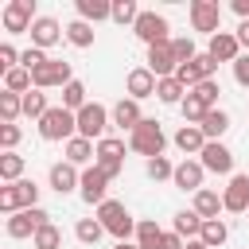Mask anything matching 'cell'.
Returning a JSON list of instances; mask_svg holds the SVG:
<instances>
[{"label": "cell", "instance_id": "cell-1", "mask_svg": "<svg viewBox=\"0 0 249 249\" xmlns=\"http://www.w3.org/2000/svg\"><path fill=\"white\" fill-rule=\"evenodd\" d=\"M163 148H167L163 124H160V121H152V117H144V121L128 132V152H136V156H144V160L163 156Z\"/></svg>", "mask_w": 249, "mask_h": 249}, {"label": "cell", "instance_id": "cell-2", "mask_svg": "<svg viewBox=\"0 0 249 249\" xmlns=\"http://www.w3.org/2000/svg\"><path fill=\"white\" fill-rule=\"evenodd\" d=\"M93 218L105 226V233H113L117 241H132L136 237V218L128 214V206L124 202H117V198H109V202H101L97 210H93Z\"/></svg>", "mask_w": 249, "mask_h": 249}, {"label": "cell", "instance_id": "cell-3", "mask_svg": "<svg viewBox=\"0 0 249 249\" xmlns=\"http://www.w3.org/2000/svg\"><path fill=\"white\" fill-rule=\"evenodd\" d=\"M39 136L43 140H74L78 136V113H70V109H62V105H51L47 109V117L39 121Z\"/></svg>", "mask_w": 249, "mask_h": 249}, {"label": "cell", "instance_id": "cell-4", "mask_svg": "<svg viewBox=\"0 0 249 249\" xmlns=\"http://www.w3.org/2000/svg\"><path fill=\"white\" fill-rule=\"evenodd\" d=\"M31 206H39V187H35V179H19V183H4L0 187V210L12 218V214H19V210H31Z\"/></svg>", "mask_w": 249, "mask_h": 249}, {"label": "cell", "instance_id": "cell-5", "mask_svg": "<svg viewBox=\"0 0 249 249\" xmlns=\"http://www.w3.org/2000/svg\"><path fill=\"white\" fill-rule=\"evenodd\" d=\"M109 124H113V109H105L101 101H89L86 109H78V136H86V140L97 144V140L109 136V132H105Z\"/></svg>", "mask_w": 249, "mask_h": 249}, {"label": "cell", "instance_id": "cell-6", "mask_svg": "<svg viewBox=\"0 0 249 249\" xmlns=\"http://www.w3.org/2000/svg\"><path fill=\"white\" fill-rule=\"evenodd\" d=\"M43 226H51V214L43 210V206H31V210H19V214H12V218H4V233L12 237V241H23V237H35Z\"/></svg>", "mask_w": 249, "mask_h": 249}, {"label": "cell", "instance_id": "cell-7", "mask_svg": "<svg viewBox=\"0 0 249 249\" xmlns=\"http://www.w3.org/2000/svg\"><path fill=\"white\" fill-rule=\"evenodd\" d=\"M132 35H136L144 47H160V43H171V39H175V35H171L167 16H160V12H140V19H136Z\"/></svg>", "mask_w": 249, "mask_h": 249}, {"label": "cell", "instance_id": "cell-8", "mask_svg": "<svg viewBox=\"0 0 249 249\" xmlns=\"http://www.w3.org/2000/svg\"><path fill=\"white\" fill-rule=\"evenodd\" d=\"M0 19H4V31H8V35H23V31H31V23L39 19L35 0H8L4 12H0Z\"/></svg>", "mask_w": 249, "mask_h": 249}, {"label": "cell", "instance_id": "cell-9", "mask_svg": "<svg viewBox=\"0 0 249 249\" xmlns=\"http://www.w3.org/2000/svg\"><path fill=\"white\" fill-rule=\"evenodd\" d=\"M93 167H101L109 179H117V175L124 171V140H121V136H105V140H97Z\"/></svg>", "mask_w": 249, "mask_h": 249}, {"label": "cell", "instance_id": "cell-10", "mask_svg": "<svg viewBox=\"0 0 249 249\" xmlns=\"http://www.w3.org/2000/svg\"><path fill=\"white\" fill-rule=\"evenodd\" d=\"M222 206H226V214H249V175L233 171V175L226 179V187H222Z\"/></svg>", "mask_w": 249, "mask_h": 249}, {"label": "cell", "instance_id": "cell-11", "mask_svg": "<svg viewBox=\"0 0 249 249\" xmlns=\"http://www.w3.org/2000/svg\"><path fill=\"white\" fill-rule=\"evenodd\" d=\"M191 27L202 35H218L222 31V8L218 0H191Z\"/></svg>", "mask_w": 249, "mask_h": 249}, {"label": "cell", "instance_id": "cell-12", "mask_svg": "<svg viewBox=\"0 0 249 249\" xmlns=\"http://www.w3.org/2000/svg\"><path fill=\"white\" fill-rule=\"evenodd\" d=\"M31 82H35V89H62V86H70L74 82V66L66 62V58H51L43 70H35L31 74Z\"/></svg>", "mask_w": 249, "mask_h": 249}, {"label": "cell", "instance_id": "cell-13", "mask_svg": "<svg viewBox=\"0 0 249 249\" xmlns=\"http://www.w3.org/2000/svg\"><path fill=\"white\" fill-rule=\"evenodd\" d=\"M109 183H113V179H109L101 167H86V171H82V187H78L82 202H89V206L109 202Z\"/></svg>", "mask_w": 249, "mask_h": 249}, {"label": "cell", "instance_id": "cell-14", "mask_svg": "<svg viewBox=\"0 0 249 249\" xmlns=\"http://www.w3.org/2000/svg\"><path fill=\"white\" fill-rule=\"evenodd\" d=\"M27 35H31V47L51 51L54 43H62V39H66V27H62L54 16H39V19L31 23V31H27Z\"/></svg>", "mask_w": 249, "mask_h": 249}, {"label": "cell", "instance_id": "cell-15", "mask_svg": "<svg viewBox=\"0 0 249 249\" xmlns=\"http://www.w3.org/2000/svg\"><path fill=\"white\" fill-rule=\"evenodd\" d=\"M198 163H202L210 175H233V152H230L222 140H206V148H202Z\"/></svg>", "mask_w": 249, "mask_h": 249}, {"label": "cell", "instance_id": "cell-16", "mask_svg": "<svg viewBox=\"0 0 249 249\" xmlns=\"http://www.w3.org/2000/svg\"><path fill=\"white\" fill-rule=\"evenodd\" d=\"M214 74H218V62H214V58H210L206 51H202V54H198L195 62H187V66H179V70H175V78H179V82H183L187 89H195L198 82H210Z\"/></svg>", "mask_w": 249, "mask_h": 249}, {"label": "cell", "instance_id": "cell-17", "mask_svg": "<svg viewBox=\"0 0 249 249\" xmlns=\"http://www.w3.org/2000/svg\"><path fill=\"white\" fill-rule=\"evenodd\" d=\"M156 86H160V78L148 70V66H132L128 74H124V93L132 97V101H144V97H156Z\"/></svg>", "mask_w": 249, "mask_h": 249}, {"label": "cell", "instance_id": "cell-18", "mask_svg": "<svg viewBox=\"0 0 249 249\" xmlns=\"http://www.w3.org/2000/svg\"><path fill=\"white\" fill-rule=\"evenodd\" d=\"M206 54H210L214 62H230V66H233L245 51H241V43H237V35H233V31H218V35H210Z\"/></svg>", "mask_w": 249, "mask_h": 249}, {"label": "cell", "instance_id": "cell-19", "mask_svg": "<svg viewBox=\"0 0 249 249\" xmlns=\"http://www.w3.org/2000/svg\"><path fill=\"white\" fill-rule=\"evenodd\" d=\"M47 183H51V191H58V195H70V191H78V187H82V167H74V163L58 160V163H51V171H47Z\"/></svg>", "mask_w": 249, "mask_h": 249}, {"label": "cell", "instance_id": "cell-20", "mask_svg": "<svg viewBox=\"0 0 249 249\" xmlns=\"http://www.w3.org/2000/svg\"><path fill=\"white\" fill-rule=\"evenodd\" d=\"M202 179H206V167L198 163V160H179L175 163V175H171V183L179 187V191H202Z\"/></svg>", "mask_w": 249, "mask_h": 249}, {"label": "cell", "instance_id": "cell-21", "mask_svg": "<svg viewBox=\"0 0 249 249\" xmlns=\"http://www.w3.org/2000/svg\"><path fill=\"white\" fill-rule=\"evenodd\" d=\"M144 66L156 74V78H175V70H179V62H175V54H171V43H160V47H148V58H144Z\"/></svg>", "mask_w": 249, "mask_h": 249}, {"label": "cell", "instance_id": "cell-22", "mask_svg": "<svg viewBox=\"0 0 249 249\" xmlns=\"http://www.w3.org/2000/svg\"><path fill=\"white\" fill-rule=\"evenodd\" d=\"M171 144H175L187 160H198V156H202V148H206V136H202V128H198V124H183V128L171 136Z\"/></svg>", "mask_w": 249, "mask_h": 249}, {"label": "cell", "instance_id": "cell-23", "mask_svg": "<svg viewBox=\"0 0 249 249\" xmlns=\"http://www.w3.org/2000/svg\"><path fill=\"white\" fill-rule=\"evenodd\" d=\"M62 152H66V156H62L66 163H74V167H82V171H86V167H93L97 144H93V140H86V136H74V140H66V144H62Z\"/></svg>", "mask_w": 249, "mask_h": 249}, {"label": "cell", "instance_id": "cell-24", "mask_svg": "<svg viewBox=\"0 0 249 249\" xmlns=\"http://www.w3.org/2000/svg\"><path fill=\"white\" fill-rule=\"evenodd\" d=\"M191 210L202 218V222H210V218H218L226 206H222V191H210V187H202V191H195L191 195Z\"/></svg>", "mask_w": 249, "mask_h": 249}, {"label": "cell", "instance_id": "cell-25", "mask_svg": "<svg viewBox=\"0 0 249 249\" xmlns=\"http://www.w3.org/2000/svg\"><path fill=\"white\" fill-rule=\"evenodd\" d=\"M140 121H144V113H140V101H132V97H121V101L113 105V128H121V132H132Z\"/></svg>", "mask_w": 249, "mask_h": 249}, {"label": "cell", "instance_id": "cell-26", "mask_svg": "<svg viewBox=\"0 0 249 249\" xmlns=\"http://www.w3.org/2000/svg\"><path fill=\"white\" fill-rule=\"evenodd\" d=\"M198 128H202V136H206V140H222V136L230 132V113L218 105V109H210V113L202 117V124H198Z\"/></svg>", "mask_w": 249, "mask_h": 249}, {"label": "cell", "instance_id": "cell-27", "mask_svg": "<svg viewBox=\"0 0 249 249\" xmlns=\"http://www.w3.org/2000/svg\"><path fill=\"white\" fill-rule=\"evenodd\" d=\"M198 241H202L206 249H222V245L230 241V226H226V218H210V222H202Z\"/></svg>", "mask_w": 249, "mask_h": 249}, {"label": "cell", "instance_id": "cell-28", "mask_svg": "<svg viewBox=\"0 0 249 249\" xmlns=\"http://www.w3.org/2000/svg\"><path fill=\"white\" fill-rule=\"evenodd\" d=\"M163 233H167V230H160V222H156V218H140V222H136V237H132V241H136L140 249H160Z\"/></svg>", "mask_w": 249, "mask_h": 249}, {"label": "cell", "instance_id": "cell-29", "mask_svg": "<svg viewBox=\"0 0 249 249\" xmlns=\"http://www.w3.org/2000/svg\"><path fill=\"white\" fill-rule=\"evenodd\" d=\"M78 19H86V23L113 19V4L109 0H78Z\"/></svg>", "mask_w": 249, "mask_h": 249}, {"label": "cell", "instance_id": "cell-30", "mask_svg": "<svg viewBox=\"0 0 249 249\" xmlns=\"http://www.w3.org/2000/svg\"><path fill=\"white\" fill-rule=\"evenodd\" d=\"M171 230H175L183 241H195V237L202 233V218H198L195 210H179V214H175V222H171Z\"/></svg>", "mask_w": 249, "mask_h": 249}, {"label": "cell", "instance_id": "cell-31", "mask_svg": "<svg viewBox=\"0 0 249 249\" xmlns=\"http://www.w3.org/2000/svg\"><path fill=\"white\" fill-rule=\"evenodd\" d=\"M66 43L78 47V51L93 47V23H86V19H70V23H66Z\"/></svg>", "mask_w": 249, "mask_h": 249}, {"label": "cell", "instance_id": "cell-32", "mask_svg": "<svg viewBox=\"0 0 249 249\" xmlns=\"http://www.w3.org/2000/svg\"><path fill=\"white\" fill-rule=\"evenodd\" d=\"M187 93H191V89H187L179 78H160V86H156V97H160L163 105H183Z\"/></svg>", "mask_w": 249, "mask_h": 249}, {"label": "cell", "instance_id": "cell-33", "mask_svg": "<svg viewBox=\"0 0 249 249\" xmlns=\"http://www.w3.org/2000/svg\"><path fill=\"white\" fill-rule=\"evenodd\" d=\"M23 156L19 152H0V183H19L23 179Z\"/></svg>", "mask_w": 249, "mask_h": 249}, {"label": "cell", "instance_id": "cell-34", "mask_svg": "<svg viewBox=\"0 0 249 249\" xmlns=\"http://www.w3.org/2000/svg\"><path fill=\"white\" fill-rule=\"evenodd\" d=\"M19 117H23V97L0 89V124H16Z\"/></svg>", "mask_w": 249, "mask_h": 249}, {"label": "cell", "instance_id": "cell-35", "mask_svg": "<svg viewBox=\"0 0 249 249\" xmlns=\"http://www.w3.org/2000/svg\"><path fill=\"white\" fill-rule=\"evenodd\" d=\"M4 89H8V93H19V97H23V93H31V89H35L31 70H23V66L8 70V74H4Z\"/></svg>", "mask_w": 249, "mask_h": 249}, {"label": "cell", "instance_id": "cell-36", "mask_svg": "<svg viewBox=\"0 0 249 249\" xmlns=\"http://www.w3.org/2000/svg\"><path fill=\"white\" fill-rule=\"evenodd\" d=\"M74 237H78L82 245H97V241L105 237V226H101L97 218H78V226H74Z\"/></svg>", "mask_w": 249, "mask_h": 249}, {"label": "cell", "instance_id": "cell-37", "mask_svg": "<svg viewBox=\"0 0 249 249\" xmlns=\"http://www.w3.org/2000/svg\"><path fill=\"white\" fill-rule=\"evenodd\" d=\"M140 12L144 8H136V0H113V23H121V27H136Z\"/></svg>", "mask_w": 249, "mask_h": 249}, {"label": "cell", "instance_id": "cell-38", "mask_svg": "<svg viewBox=\"0 0 249 249\" xmlns=\"http://www.w3.org/2000/svg\"><path fill=\"white\" fill-rule=\"evenodd\" d=\"M89 105V97H86V86L74 78L70 86H62V109H70V113H78V109H86Z\"/></svg>", "mask_w": 249, "mask_h": 249}, {"label": "cell", "instance_id": "cell-39", "mask_svg": "<svg viewBox=\"0 0 249 249\" xmlns=\"http://www.w3.org/2000/svg\"><path fill=\"white\" fill-rule=\"evenodd\" d=\"M47 93L43 89H31V93H23V117H31V121H43L47 117Z\"/></svg>", "mask_w": 249, "mask_h": 249}, {"label": "cell", "instance_id": "cell-40", "mask_svg": "<svg viewBox=\"0 0 249 249\" xmlns=\"http://www.w3.org/2000/svg\"><path fill=\"white\" fill-rule=\"evenodd\" d=\"M144 171H148V179H152V183H163V179H171V175H175V163H171L167 156H156V160H144Z\"/></svg>", "mask_w": 249, "mask_h": 249}, {"label": "cell", "instance_id": "cell-41", "mask_svg": "<svg viewBox=\"0 0 249 249\" xmlns=\"http://www.w3.org/2000/svg\"><path fill=\"white\" fill-rule=\"evenodd\" d=\"M31 249H62V230L51 222V226H43L35 237H31Z\"/></svg>", "mask_w": 249, "mask_h": 249}, {"label": "cell", "instance_id": "cell-42", "mask_svg": "<svg viewBox=\"0 0 249 249\" xmlns=\"http://www.w3.org/2000/svg\"><path fill=\"white\" fill-rule=\"evenodd\" d=\"M171 54H175V62H179V66L195 62V58H198V51H195V39H187V35H175V39H171Z\"/></svg>", "mask_w": 249, "mask_h": 249}, {"label": "cell", "instance_id": "cell-43", "mask_svg": "<svg viewBox=\"0 0 249 249\" xmlns=\"http://www.w3.org/2000/svg\"><path fill=\"white\" fill-rule=\"evenodd\" d=\"M179 109H183V124H202V117L210 113V109H206V105H202V101H198L195 93H187Z\"/></svg>", "mask_w": 249, "mask_h": 249}, {"label": "cell", "instance_id": "cell-44", "mask_svg": "<svg viewBox=\"0 0 249 249\" xmlns=\"http://www.w3.org/2000/svg\"><path fill=\"white\" fill-rule=\"evenodd\" d=\"M191 93H195L206 109H218V93H222V86H218V78H210V82H198Z\"/></svg>", "mask_w": 249, "mask_h": 249}, {"label": "cell", "instance_id": "cell-45", "mask_svg": "<svg viewBox=\"0 0 249 249\" xmlns=\"http://www.w3.org/2000/svg\"><path fill=\"white\" fill-rule=\"evenodd\" d=\"M47 62H51V54H47V51H39V47H27V51H23V58H19V66H23V70H31V74H35V70H43Z\"/></svg>", "mask_w": 249, "mask_h": 249}, {"label": "cell", "instance_id": "cell-46", "mask_svg": "<svg viewBox=\"0 0 249 249\" xmlns=\"http://www.w3.org/2000/svg\"><path fill=\"white\" fill-rule=\"evenodd\" d=\"M19 140H23V128L19 124H0V148L4 152H16Z\"/></svg>", "mask_w": 249, "mask_h": 249}, {"label": "cell", "instance_id": "cell-47", "mask_svg": "<svg viewBox=\"0 0 249 249\" xmlns=\"http://www.w3.org/2000/svg\"><path fill=\"white\" fill-rule=\"evenodd\" d=\"M19 58H23V54H19L12 43H0V70H4V74H8V70H16V66H19Z\"/></svg>", "mask_w": 249, "mask_h": 249}, {"label": "cell", "instance_id": "cell-48", "mask_svg": "<svg viewBox=\"0 0 249 249\" xmlns=\"http://www.w3.org/2000/svg\"><path fill=\"white\" fill-rule=\"evenodd\" d=\"M233 82H237L241 89H249V54H241V58L233 62Z\"/></svg>", "mask_w": 249, "mask_h": 249}, {"label": "cell", "instance_id": "cell-49", "mask_svg": "<svg viewBox=\"0 0 249 249\" xmlns=\"http://www.w3.org/2000/svg\"><path fill=\"white\" fill-rule=\"evenodd\" d=\"M183 245H187V241H183L175 230H167V233H163V241H160V249H183Z\"/></svg>", "mask_w": 249, "mask_h": 249}, {"label": "cell", "instance_id": "cell-50", "mask_svg": "<svg viewBox=\"0 0 249 249\" xmlns=\"http://www.w3.org/2000/svg\"><path fill=\"white\" fill-rule=\"evenodd\" d=\"M233 35H237V43H241V51H245V54H249V19H241V23H237V31H233Z\"/></svg>", "mask_w": 249, "mask_h": 249}, {"label": "cell", "instance_id": "cell-51", "mask_svg": "<svg viewBox=\"0 0 249 249\" xmlns=\"http://www.w3.org/2000/svg\"><path fill=\"white\" fill-rule=\"evenodd\" d=\"M233 12H237L241 19H249V0H233Z\"/></svg>", "mask_w": 249, "mask_h": 249}, {"label": "cell", "instance_id": "cell-52", "mask_svg": "<svg viewBox=\"0 0 249 249\" xmlns=\"http://www.w3.org/2000/svg\"><path fill=\"white\" fill-rule=\"evenodd\" d=\"M113 249H140V245H136V241H117Z\"/></svg>", "mask_w": 249, "mask_h": 249}, {"label": "cell", "instance_id": "cell-53", "mask_svg": "<svg viewBox=\"0 0 249 249\" xmlns=\"http://www.w3.org/2000/svg\"><path fill=\"white\" fill-rule=\"evenodd\" d=\"M183 249H206V245H202V241H198V237H195V241H187V245H183Z\"/></svg>", "mask_w": 249, "mask_h": 249}]
</instances>
